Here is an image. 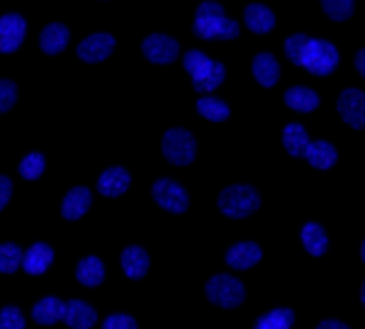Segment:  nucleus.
Segmentation results:
<instances>
[{"label":"nucleus","mask_w":365,"mask_h":329,"mask_svg":"<svg viewBox=\"0 0 365 329\" xmlns=\"http://www.w3.org/2000/svg\"><path fill=\"white\" fill-rule=\"evenodd\" d=\"M285 56L314 76H327L339 66L336 46L327 39H309L307 34H292L285 42Z\"/></svg>","instance_id":"nucleus-1"},{"label":"nucleus","mask_w":365,"mask_h":329,"mask_svg":"<svg viewBox=\"0 0 365 329\" xmlns=\"http://www.w3.org/2000/svg\"><path fill=\"white\" fill-rule=\"evenodd\" d=\"M195 34L200 39H237L241 27L237 20H229L225 15V8L220 3H202L195 13Z\"/></svg>","instance_id":"nucleus-2"},{"label":"nucleus","mask_w":365,"mask_h":329,"mask_svg":"<svg viewBox=\"0 0 365 329\" xmlns=\"http://www.w3.org/2000/svg\"><path fill=\"white\" fill-rule=\"evenodd\" d=\"M182 66L190 74L192 86H195V91L200 93H210V91H215L217 86L225 83L227 69L222 66L220 61H215V59H210L207 54H202V51H197V49L185 51Z\"/></svg>","instance_id":"nucleus-3"},{"label":"nucleus","mask_w":365,"mask_h":329,"mask_svg":"<svg viewBox=\"0 0 365 329\" xmlns=\"http://www.w3.org/2000/svg\"><path fill=\"white\" fill-rule=\"evenodd\" d=\"M220 210L227 217H234V220H241V217H249L258 210L261 205V198L253 191L251 186H229L220 193Z\"/></svg>","instance_id":"nucleus-4"},{"label":"nucleus","mask_w":365,"mask_h":329,"mask_svg":"<svg viewBox=\"0 0 365 329\" xmlns=\"http://www.w3.org/2000/svg\"><path fill=\"white\" fill-rule=\"evenodd\" d=\"M163 156H166L168 163L173 166H187V163L195 161V151H197V142L187 129H168L163 134Z\"/></svg>","instance_id":"nucleus-5"},{"label":"nucleus","mask_w":365,"mask_h":329,"mask_svg":"<svg viewBox=\"0 0 365 329\" xmlns=\"http://www.w3.org/2000/svg\"><path fill=\"white\" fill-rule=\"evenodd\" d=\"M205 293H207L210 303L220 305V308H239L246 298V290H244V285H241V280L232 278V275H225V273L212 275L207 280Z\"/></svg>","instance_id":"nucleus-6"},{"label":"nucleus","mask_w":365,"mask_h":329,"mask_svg":"<svg viewBox=\"0 0 365 329\" xmlns=\"http://www.w3.org/2000/svg\"><path fill=\"white\" fill-rule=\"evenodd\" d=\"M339 115L353 129H363L365 127V93L361 88H346L339 96Z\"/></svg>","instance_id":"nucleus-7"},{"label":"nucleus","mask_w":365,"mask_h":329,"mask_svg":"<svg viewBox=\"0 0 365 329\" xmlns=\"http://www.w3.org/2000/svg\"><path fill=\"white\" fill-rule=\"evenodd\" d=\"M154 201L156 205H161L168 213H185L187 205H190V198H187V191L182 186H178L170 178H161L154 183Z\"/></svg>","instance_id":"nucleus-8"},{"label":"nucleus","mask_w":365,"mask_h":329,"mask_svg":"<svg viewBox=\"0 0 365 329\" xmlns=\"http://www.w3.org/2000/svg\"><path fill=\"white\" fill-rule=\"evenodd\" d=\"M141 51H144V56L149 59L151 64L163 66V64H170L178 56L180 44L175 42L173 37H168V34H151V37H146L144 42H141Z\"/></svg>","instance_id":"nucleus-9"},{"label":"nucleus","mask_w":365,"mask_h":329,"mask_svg":"<svg viewBox=\"0 0 365 329\" xmlns=\"http://www.w3.org/2000/svg\"><path fill=\"white\" fill-rule=\"evenodd\" d=\"M25 32H27V22L20 15L8 13L0 17V51L3 54H13V51L20 49Z\"/></svg>","instance_id":"nucleus-10"},{"label":"nucleus","mask_w":365,"mask_h":329,"mask_svg":"<svg viewBox=\"0 0 365 329\" xmlns=\"http://www.w3.org/2000/svg\"><path fill=\"white\" fill-rule=\"evenodd\" d=\"M113 49H115L113 34L98 32V34L86 37L83 42L78 44V51H76V54H78L81 61H86V64H100L113 54Z\"/></svg>","instance_id":"nucleus-11"},{"label":"nucleus","mask_w":365,"mask_h":329,"mask_svg":"<svg viewBox=\"0 0 365 329\" xmlns=\"http://www.w3.org/2000/svg\"><path fill=\"white\" fill-rule=\"evenodd\" d=\"M91 201H93V193L88 191V188L78 186V188H71V191L66 193V198H63L61 203V215L63 220H81L88 208H91Z\"/></svg>","instance_id":"nucleus-12"},{"label":"nucleus","mask_w":365,"mask_h":329,"mask_svg":"<svg viewBox=\"0 0 365 329\" xmlns=\"http://www.w3.org/2000/svg\"><path fill=\"white\" fill-rule=\"evenodd\" d=\"M98 313L83 300H68L63 303V322L71 329H91L96 325Z\"/></svg>","instance_id":"nucleus-13"},{"label":"nucleus","mask_w":365,"mask_h":329,"mask_svg":"<svg viewBox=\"0 0 365 329\" xmlns=\"http://www.w3.org/2000/svg\"><path fill=\"white\" fill-rule=\"evenodd\" d=\"M51 261H54V249L42 242L32 244L25 254H22V268L32 275H42L46 268L51 266Z\"/></svg>","instance_id":"nucleus-14"},{"label":"nucleus","mask_w":365,"mask_h":329,"mask_svg":"<svg viewBox=\"0 0 365 329\" xmlns=\"http://www.w3.org/2000/svg\"><path fill=\"white\" fill-rule=\"evenodd\" d=\"M251 69H253V79H256L263 88H273L275 83H278L280 64H278V59H275L273 54H268V51L253 56Z\"/></svg>","instance_id":"nucleus-15"},{"label":"nucleus","mask_w":365,"mask_h":329,"mask_svg":"<svg viewBox=\"0 0 365 329\" xmlns=\"http://www.w3.org/2000/svg\"><path fill=\"white\" fill-rule=\"evenodd\" d=\"M263 251L258 244L253 242H241V244H234L232 249L227 251V263L237 271H246V268L256 266L261 261Z\"/></svg>","instance_id":"nucleus-16"},{"label":"nucleus","mask_w":365,"mask_h":329,"mask_svg":"<svg viewBox=\"0 0 365 329\" xmlns=\"http://www.w3.org/2000/svg\"><path fill=\"white\" fill-rule=\"evenodd\" d=\"M129 183H132V178H129V173L125 168L113 166L98 178V191L108 198H117V196H122V193H127Z\"/></svg>","instance_id":"nucleus-17"},{"label":"nucleus","mask_w":365,"mask_h":329,"mask_svg":"<svg viewBox=\"0 0 365 329\" xmlns=\"http://www.w3.org/2000/svg\"><path fill=\"white\" fill-rule=\"evenodd\" d=\"M244 22L251 32L266 34L275 27V15H273V10L266 8V5L251 3V5H246V10H244Z\"/></svg>","instance_id":"nucleus-18"},{"label":"nucleus","mask_w":365,"mask_h":329,"mask_svg":"<svg viewBox=\"0 0 365 329\" xmlns=\"http://www.w3.org/2000/svg\"><path fill=\"white\" fill-rule=\"evenodd\" d=\"M68 27L61 25V22H51L42 29V37H39V46H42L44 54H58V51L66 49L68 44Z\"/></svg>","instance_id":"nucleus-19"},{"label":"nucleus","mask_w":365,"mask_h":329,"mask_svg":"<svg viewBox=\"0 0 365 329\" xmlns=\"http://www.w3.org/2000/svg\"><path fill=\"white\" fill-rule=\"evenodd\" d=\"M122 271H125L132 280L144 278L149 271V254L141 246H127L122 251Z\"/></svg>","instance_id":"nucleus-20"},{"label":"nucleus","mask_w":365,"mask_h":329,"mask_svg":"<svg viewBox=\"0 0 365 329\" xmlns=\"http://www.w3.org/2000/svg\"><path fill=\"white\" fill-rule=\"evenodd\" d=\"M32 317L37 325H56L58 320H63V300L61 298H42L32 308Z\"/></svg>","instance_id":"nucleus-21"},{"label":"nucleus","mask_w":365,"mask_h":329,"mask_svg":"<svg viewBox=\"0 0 365 329\" xmlns=\"http://www.w3.org/2000/svg\"><path fill=\"white\" fill-rule=\"evenodd\" d=\"M285 105L297 110V113H312V110L319 108V96L304 86H295L285 91Z\"/></svg>","instance_id":"nucleus-22"},{"label":"nucleus","mask_w":365,"mask_h":329,"mask_svg":"<svg viewBox=\"0 0 365 329\" xmlns=\"http://www.w3.org/2000/svg\"><path fill=\"white\" fill-rule=\"evenodd\" d=\"M304 158L312 163L314 168H322V171H327V168H331L334 163H336V149H334V144L329 142H309L307 151H304Z\"/></svg>","instance_id":"nucleus-23"},{"label":"nucleus","mask_w":365,"mask_h":329,"mask_svg":"<svg viewBox=\"0 0 365 329\" xmlns=\"http://www.w3.org/2000/svg\"><path fill=\"white\" fill-rule=\"evenodd\" d=\"M76 278H78V283H83L88 288L100 285V283H103V278H105L103 261H100L98 256H86L83 261L78 263V268H76Z\"/></svg>","instance_id":"nucleus-24"},{"label":"nucleus","mask_w":365,"mask_h":329,"mask_svg":"<svg viewBox=\"0 0 365 329\" xmlns=\"http://www.w3.org/2000/svg\"><path fill=\"white\" fill-rule=\"evenodd\" d=\"M282 144H285L290 156H304V151H307V146H309V137L302 125L292 122V125H287L282 129Z\"/></svg>","instance_id":"nucleus-25"},{"label":"nucleus","mask_w":365,"mask_h":329,"mask_svg":"<svg viewBox=\"0 0 365 329\" xmlns=\"http://www.w3.org/2000/svg\"><path fill=\"white\" fill-rule=\"evenodd\" d=\"M302 244L312 256H322L329 246V237H327V232H324V227L317 225V222L304 225L302 227Z\"/></svg>","instance_id":"nucleus-26"},{"label":"nucleus","mask_w":365,"mask_h":329,"mask_svg":"<svg viewBox=\"0 0 365 329\" xmlns=\"http://www.w3.org/2000/svg\"><path fill=\"white\" fill-rule=\"evenodd\" d=\"M197 113L210 122H225L229 117V105L220 98H200L197 101Z\"/></svg>","instance_id":"nucleus-27"},{"label":"nucleus","mask_w":365,"mask_h":329,"mask_svg":"<svg viewBox=\"0 0 365 329\" xmlns=\"http://www.w3.org/2000/svg\"><path fill=\"white\" fill-rule=\"evenodd\" d=\"M292 322H295V313L287 308H280V310H273V313L263 315L253 329H290Z\"/></svg>","instance_id":"nucleus-28"},{"label":"nucleus","mask_w":365,"mask_h":329,"mask_svg":"<svg viewBox=\"0 0 365 329\" xmlns=\"http://www.w3.org/2000/svg\"><path fill=\"white\" fill-rule=\"evenodd\" d=\"M22 254L17 244H0V273H15L22 266Z\"/></svg>","instance_id":"nucleus-29"},{"label":"nucleus","mask_w":365,"mask_h":329,"mask_svg":"<svg viewBox=\"0 0 365 329\" xmlns=\"http://www.w3.org/2000/svg\"><path fill=\"white\" fill-rule=\"evenodd\" d=\"M17 171H20L22 178L37 181L39 176L44 173V156L39 154V151H32V154H27L25 158H22L20 166H17Z\"/></svg>","instance_id":"nucleus-30"},{"label":"nucleus","mask_w":365,"mask_h":329,"mask_svg":"<svg viewBox=\"0 0 365 329\" xmlns=\"http://www.w3.org/2000/svg\"><path fill=\"white\" fill-rule=\"evenodd\" d=\"M322 10L329 17H331V20L344 22V20H349V17L353 15V10H356V3H353V0H324Z\"/></svg>","instance_id":"nucleus-31"},{"label":"nucleus","mask_w":365,"mask_h":329,"mask_svg":"<svg viewBox=\"0 0 365 329\" xmlns=\"http://www.w3.org/2000/svg\"><path fill=\"white\" fill-rule=\"evenodd\" d=\"M0 329H25V315L20 313V308L8 305L0 310Z\"/></svg>","instance_id":"nucleus-32"},{"label":"nucleus","mask_w":365,"mask_h":329,"mask_svg":"<svg viewBox=\"0 0 365 329\" xmlns=\"http://www.w3.org/2000/svg\"><path fill=\"white\" fill-rule=\"evenodd\" d=\"M17 101V88L13 81L0 79V113H8Z\"/></svg>","instance_id":"nucleus-33"},{"label":"nucleus","mask_w":365,"mask_h":329,"mask_svg":"<svg viewBox=\"0 0 365 329\" xmlns=\"http://www.w3.org/2000/svg\"><path fill=\"white\" fill-rule=\"evenodd\" d=\"M103 329H137V320L125 313H115L103 322Z\"/></svg>","instance_id":"nucleus-34"},{"label":"nucleus","mask_w":365,"mask_h":329,"mask_svg":"<svg viewBox=\"0 0 365 329\" xmlns=\"http://www.w3.org/2000/svg\"><path fill=\"white\" fill-rule=\"evenodd\" d=\"M10 196H13V181L8 176H0V210L8 205Z\"/></svg>","instance_id":"nucleus-35"},{"label":"nucleus","mask_w":365,"mask_h":329,"mask_svg":"<svg viewBox=\"0 0 365 329\" xmlns=\"http://www.w3.org/2000/svg\"><path fill=\"white\" fill-rule=\"evenodd\" d=\"M317 329H351V327H346L344 322H339V320H324L317 325Z\"/></svg>","instance_id":"nucleus-36"},{"label":"nucleus","mask_w":365,"mask_h":329,"mask_svg":"<svg viewBox=\"0 0 365 329\" xmlns=\"http://www.w3.org/2000/svg\"><path fill=\"white\" fill-rule=\"evenodd\" d=\"M356 69H358V74H361L363 79H365V49H361L356 54Z\"/></svg>","instance_id":"nucleus-37"},{"label":"nucleus","mask_w":365,"mask_h":329,"mask_svg":"<svg viewBox=\"0 0 365 329\" xmlns=\"http://www.w3.org/2000/svg\"><path fill=\"white\" fill-rule=\"evenodd\" d=\"M361 300H363V308H365V280H363V288H361Z\"/></svg>","instance_id":"nucleus-38"},{"label":"nucleus","mask_w":365,"mask_h":329,"mask_svg":"<svg viewBox=\"0 0 365 329\" xmlns=\"http://www.w3.org/2000/svg\"><path fill=\"white\" fill-rule=\"evenodd\" d=\"M361 258H363V263H365V242H363V246H361Z\"/></svg>","instance_id":"nucleus-39"}]
</instances>
